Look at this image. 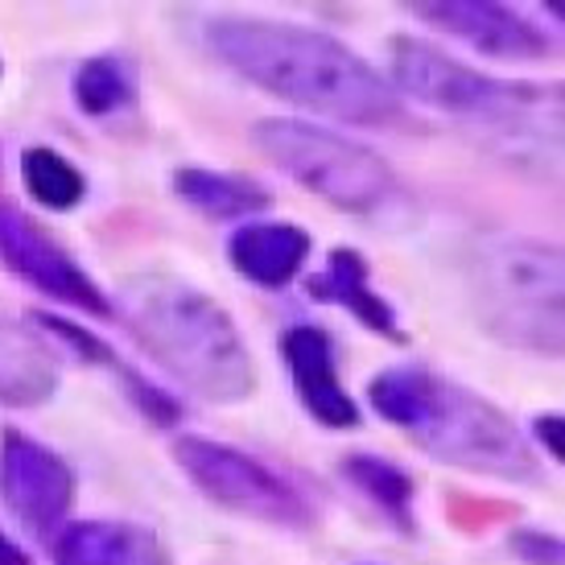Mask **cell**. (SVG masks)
Masks as SVG:
<instances>
[{"instance_id": "cell-18", "label": "cell", "mask_w": 565, "mask_h": 565, "mask_svg": "<svg viewBox=\"0 0 565 565\" xmlns=\"http://www.w3.org/2000/svg\"><path fill=\"white\" fill-rule=\"evenodd\" d=\"M71 95L83 116H95V120L116 116L137 104V71L125 54H92L75 66Z\"/></svg>"}, {"instance_id": "cell-22", "label": "cell", "mask_w": 565, "mask_h": 565, "mask_svg": "<svg viewBox=\"0 0 565 565\" xmlns=\"http://www.w3.org/2000/svg\"><path fill=\"white\" fill-rule=\"evenodd\" d=\"M533 438H536V446L562 467L565 462V417L562 413H541V417L533 422Z\"/></svg>"}, {"instance_id": "cell-19", "label": "cell", "mask_w": 565, "mask_h": 565, "mask_svg": "<svg viewBox=\"0 0 565 565\" xmlns=\"http://www.w3.org/2000/svg\"><path fill=\"white\" fill-rule=\"evenodd\" d=\"M21 182H25L33 203L46 206V211H75L87 199L83 170L50 145H33L21 153Z\"/></svg>"}, {"instance_id": "cell-3", "label": "cell", "mask_w": 565, "mask_h": 565, "mask_svg": "<svg viewBox=\"0 0 565 565\" xmlns=\"http://www.w3.org/2000/svg\"><path fill=\"white\" fill-rule=\"evenodd\" d=\"M367 405L446 467L503 483H541V462L516 422L495 401L434 367H384L367 384Z\"/></svg>"}, {"instance_id": "cell-9", "label": "cell", "mask_w": 565, "mask_h": 565, "mask_svg": "<svg viewBox=\"0 0 565 565\" xmlns=\"http://www.w3.org/2000/svg\"><path fill=\"white\" fill-rule=\"evenodd\" d=\"M0 265L13 273L17 281L33 285L38 294L63 301L71 310L92 318H111V301L95 277L71 256L58 236H50L30 211L0 199Z\"/></svg>"}, {"instance_id": "cell-17", "label": "cell", "mask_w": 565, "mask_h": 565, "mask_svg": "<svg viewBox=\"0 0 565 565\" xmlns=\"http://www.w3.org/2000/svg\"><path fill=\"white\" fill-rule=\"evenodd\" d=\"M339 475L360 491L363 500L376 503L396 533H405V536L417 533V520H413L417 479H413L405 467H396V462L372 455V450H360V455H347L343 462H339Z\"/></svg>"}, {"instance_id": "cell-2", "label": "cell", "mask_w": 565, "mask_h": 565, "mask_svg": "<svg viewBox=\"0 0 565 565\" xmlns=\"http://www.w3.org/2000/svg\"><path fill=\"white\" fill-rule=\"evenodd\" d=\"M116 310L149 360L199 401L244 405L256 393V363L236 318L194 281L173 273H132L120 281L111 315Z\"/></svg>"}, {"instance_id": "cell-5", "label": "cell", "mask_w": 565, "mask_h": 565, "mask_svg": "<svg viewBox=\"0 0 565 565\" xmlns=\"http://www.w3.org/2000/svg\"><path fill=\"white\" fill-rule=\"evenodd\" d=\"M467 285L495 343L562 360V252L529 236H483L467 252Z\"/></svg>"}, {"instance_id": "cell-1", "label": "cell", "mask_w": 565, "mask_h": 565, "mask_svg": "<svg viewBox=\"0 0 565 565\" xmlns=\"http://www.w3.org/2000/svg\"><path fill=\"white\" fill-rule=\"evenodd\" d=\"M206 50L252 87L351 128H405L408 108L363 54L310 25L268 17L206 21Z\"/></svg>"}, {"instance_id": "cell-7", "label": "cell", "mask_w": 565, "mask_h": 565, "mask_svg": "<svg viewBox=\"0 0 565 565\" xmlns=\"http://www.w3.org/2000/svg\"><path fill=\"white\" fill-rule=\"evenodd\" d=\"M173 462L199 487V495L236 512L244 520H260L273 529H289V533H306L315 529V503L310 495L294 487L281 471H273L268 462L256 455L239 450L232 441H215L203 434H186L173 441Z\"/></svg>"}, {"instance_id": "cell-15", "label": "cell", "mask_w": 565, "mask_h": 565, "mask_svg": "<svg viewBox=\"0 0 565 565\" xmlns=\"http://www.w3.org/2000/svg\"><path fill=\"white\" fill-rule=\"evenodd\" d=\"M315 239L306 227L289 220H252L232 232L227 260L244 281L260 289H285L310 260Z\"/></svg>"}, {"instance_id": "cell-10", "label": "cell", "mask_w": 565, "mask_h": 565, "mask_svg": "<svg viewBox=\"0 0 565 565\" xmlns=\"http://www.w3.org/2000/svg\"><path fill=\"white\" fill-rule=\"evenodd\" d=\"M408 13L458 38L475 54L500 58V63H541L557 50L536 21L500 0H441V4H413Z\"/></svg>"}, {"instance_id": "cell-6", "label": "cell", "mask_w": 565, "mask_h": 565, "mask_svg": "<svg viewBox=\"0 0 565 565\" xmlns=\"http://www.w3.org/2000/svg\"><path fill=\"white\" fill-rule=\"evenodd\" d=\"M252 145L277 170L347 215H380L396 199V173L376 149L310 120L268 116L252 128Z\"/></svg>"}, {"instance_id": "cell-12", "label": "cell", "mask_w": 565, "mask_h": 565, "mask_svg": "<svg viewBox=\"0 0 565 565\" xmlns=\"http://www.w3.org/2000/svg\"><path fill=\"white\" fill-rule=\"evenodd\" d=\"M58 384V347L30 322L0 315V408H42Z\"/></svg>"}, {"instance_id": "cell-14", "label": "cell", "mask_w": 565, "mask_h": 565, "mask_svg": "<svg viewBox=\"0 0 565 565\" xmlns=\"http://www.w3.org/2000/svg\"><path fill=\"white\" fill-rule=\"evenodd\" d=\"M54 565H173L166 541L137 520H75L50 541Z\"/></svg>"}, {"instance_id": "cell-23", "label": "cell", "mask_w": 565, "mask_h": 565, "mask_svg": "<svg viewBox=\"0 0 565 565\" xmlns=\"http://www.w3.org/2000/svg\"><path fill=\"white\" fill-rule=\"evenodd\" d=\"M0 565H30V557H25V550L17 545L13 536L0 529Z\"/></svg>"}, {"instance_id": "cell-13", "label": "cell", "mask_w": 565, "mask_h": 565, "mask_svg": "<svg viewBox=\"0 0 565 565\" xmlns=\"http://www.w3.org/2000/svg\"><path fill=\"white\" fill-rule=\"evenodd\" d=\"M306 294H310V301L347 310L360 327H367L388 343H408L401 315L393 310V301L372 285V268H367L360 248H330L322 273H315L306 281Z\"/></svg>"}, {"instance_id": "cell-8", "label": "cell", "mask_w": 565, "mask_h": 565, "mask_svg": "<svg viewBox=\"0 0 565 565\" xmlns=\"http://www.w3.org/2000/svg\"><path fill=\"white\" fill-rule=\"evenodd\" d=\"M79 479L58 450L21 429L0 434V503L38 541H54L75 508Z\"/></svg>"}, {"instance_id": "cell-16", "label": "cell", "mask_w": 565, "mask_h": 565, "mask_svg": "<svg viewBox=\"0 0 565 565\" xmlns=\"http://www.w3.org/2000/svg\"><path fill=\"white\" fill-rule=\"evenodd\" d=\"M173 194H178L190 211H199V215L211 223L256 220L260 211L273 206V194H268L260 182H252L244 173L203 170V166H182V170H173Z\"/></svg>"}, {"instance_id": "cell-24", "label": "cell", "mask_w": 565, "mask_h": 565, "mask_svg": "<svg viewBox=\"0 0 565 565\" xmlns=\"http://www.w3.org/2000/svg\"><path fill=\"white\" fill-rule=\"evenodd\" d=\"M0 75H4V63H0Z\"/></svg>"}, {"instance_id": "cell-20", "label": "cell", "mask_w": 565, "mask_h": 565, "mask_svg": "<svg viewBox=\"0 0 565 565\" xmlns=\"http://www.w3.org/2000/svg\"><path fill=\"white\" fill-rule=\"evenodd\" d=\"M108 372H116V380L125 384V396L132 401V405L141 408L145 417L153 425H161V429H170V425L182 422V405H178V396H170L166 388H158L149 376H141L137 367H128L125 360H116L108 367Z\"/></svg>"}, {"instance_id": "cell-11", "label": "cell", "mask_w": 565, "mask_h": 565, "mask_svg": "<svg viewBox=\"0 0 565 565\" xmlns=\"http://www.w3.org/2000/svg\"><path fill=\"white\" fill-rule=\"evenodd\" d=\"M277 351H281L285 367H289V380H294V393H298L301 408L322 429H360L363 413L343 388L334 343H330L327 330L315 327V322L285 327L281 339H277Z\"/></svg>"}, {"instance_id": "cell-4", "label": "cell", "mask_w": 565, "mask_h": 565, "mask_svg": "<svg viewBox=\"0 0 565 565\" xmlns=\"http://www.w3.org/2000/svg\"><path fill=\"white\" fill-rule=\"evenodd\" d=\"M388 66L393 87L401 99H417L425 108L471 120L479 128H491L500 137H516L520 145H553L557 149V125H562V87L541 83H512L483 75L479 66H467L450 58L434 42L396 33L388 42Z\"/></svg>"}, {"instance_id": "cell-21", "label": "cell", "mask_w": 565, "mask_h": 565, "mask_svg": "<svg viewBox=\"0 0 565 565\" xmlns=\"http://www.w3.org/2000/svg\"><path fill=\"white\" fill-rule=\"evenodd\" d=\"M508 550L512 557L524 565H562V536L557 533H545V529H516V533L508 536Z\"/></svg>"}]
</instances>
